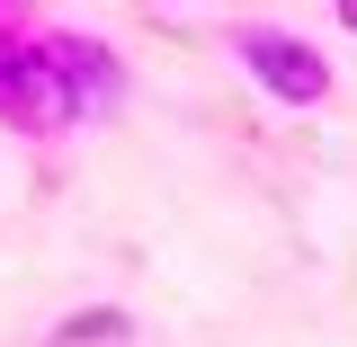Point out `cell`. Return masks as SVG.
Returning a JSON list of instances; mask_svg holds the SVG:
<instances>
[{"label": "cell", "mask_w": 357, "mask_h": 347, "mask_svg": "<svg viewBox=\"0 0 357 347\" xmlns=\"http://www.w3.org/2000/svg\"><path fill=\"white\" fill-rule=\"evenodd\" d=\"M0 125L18 134V143L81 134L72 89L54 81V63H45V18H27V9H0Z\"/></svg>", "instance_id": "6da1fadb"}, {"label": "cell", "mask_w": 357, "mask_h": 347, "mask_svg": "<svg viewBox=\"0 0 357 347\" xmlns=\"http://www.w3.org/2000/svg\"><path fill=\"white\" fill-rule=\"evenodd\" d=\"M232 54H241V72H250L277 107H331V89H340L331 54H321L304 27H268V18H250V27H232Z\"/></svg>", "instance_id": "7a4b0ae2"}, {"label": "cell", "mask_w": 357, "mask_h": 347, "mask_svg": "<svg viewBox=\"0 0 357 347\" xmlns=\"http://www.w3.org/2000/svg\"><path fill=\"white\" fill-rule=\"evenodd\" d=\"M45 63H54V81L72 89L81 125L126 98V54H116L107 36H89V27H45Z\"/></svg>", "instance_id": "3957f363"}, {"label": "cell", "mask_w": 357, "mask_h": 347, "mask_svg": "<svg viewBox=\"0 0 357 347\" xmlns=\"http://www.w3.org/2000/svg\"><path fill=\"white\" fill-rule=\"evenodd\" d=\"M126 339H134L126 303H72V312H54V330H45V347H126Z\"/></svg>", "instance_id": "277c9868"}, {"label": "cell", "mask_w": 357, "mask_h": 347, "mask_svg": "<svg viewBox=\"0 0 357 347\" xmlns=\"http://www.w3.org/2000/svg\"><path fill=\"white\" fill-rule=\"evenodd\" d=\"M340 27H349V36H357V0H349V9H340Z\"/></svg>", "instance_id": "5b68a950"}]
</instances>
